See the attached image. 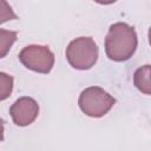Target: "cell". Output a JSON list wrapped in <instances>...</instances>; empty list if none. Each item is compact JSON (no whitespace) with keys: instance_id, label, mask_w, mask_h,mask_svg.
I'll use <instances>...</instances> for the list:
<instances>
[{"instance_id":"1","label":"cell","mask_w":151,"mask_h":151,"mask_svg":"<svg viewBox=\"0 0 151 151\" xmlns=\"http://www.w3.org/2000/svg\"><path fill=\"white\" fill-rule=\"evenodd\" d=\"M138 45L134 28L125 22L111 25L105 38V53L113 61L129 60Z\"/></svg>"},{"instance_id":"2","label":"cell","mask_w":151,"mask_h":151,"mask_svg":"<svg viewBox=\"0 0 151 151\" xmlns=\"http://www.w3.org/2000/svg\"><path fill=\"white\" fill-rule=\"evenodd\" d=\"M98 55V46L91 37L76 38L66 48V59L76 70H90L97 63Z\"/></svg>"},{"instance_id":"3","label":"cell","mask_w":151,"mask_h":151,"mask_svg":"<svg viewBox=\"0 0 151 151\" xmlns=\"http://www.w3.org/2000/svg\"><path fill=\"white\" fill-rule=\"evenodd\" d=\"M78 104L83 113L92 118L105 116L116 104V99L99 86H90L85 88L78 99Z\"/></svg>"},{"instance_id":"4","label":"cell","mask_w":151,"mask_h":151,"mask_svg":"<svg viewBox=\"0 0 151 151\" xmlns=\"http://www.w3.org/2000/svg\"><path fill=\"white\" fill-rule=\"evenodd\" d=\"M19 60L28 70L46 74L54 65V54L47 46L29 45L20 51Z\"/></svg>"},{"instance_id":"5","label":"cell","mask_w":151,"mask_h":151,"mask_svg":"<svg viewBox=\"0 0 151 151\" xmlns=\"http://www.w3.org/2000/svg\"><path fill=\"white\" fill-rule=\"evenodd\" d=\"M9 113L15 125L27 126L37 119L39 114V105L31 97H21L12 104Z\"/></svg>"},{"instance_id":"6","label":"cell","mask_w":151,"mask_h":151,"mask_svg":"<svg viewBox=\"0 0 151 151\" xmlns=\"http://www.w3.org/2000/svg\"><path fill=\"white\" fill-rule=\"evenodd\" d=\"M133 83L134 86L143 92L144 94L151 93V85H150V65H144L134 72L133 76Z\"/></svg>"},{"instance_id":"7","label":"cell","mask_w":151,"mask_h":151,"mask_svg":"<svg viewBox=\"0 0 151 151\" xmlns=\"http://www.w3.org/2000/svg\"><path fill=\"white\" fill-rule=\"evenodd\" d=\"M17 40V32L0 28V59L6 57Z\"/></svg>"},{"instance_id":"8","label":"cell","mask_w":151,"mask_h":151,"mask_svg":"<svg viewBox=\"0 0 151 151\" xmlns=\"http://www.w3.org/2000/svg\"><path fill=\"white\" fill-rule=\"evenodd\" d=\"M13 91V77L0 72V101L7 99Z\"/></svg>"},{"instance_id":"9","label":"cell","mask_w":151,"mask_h":151,"mask_svg":"<svg viewBox=\"0 0 151 151\" xmlns=\"http://www.w3.org/2000/svg\"><path fill=\"white\" fill-rule=\"evenodd\" d=\"M18 17L6 0H0V25L9 20H17Z\"/></svg>"},{"instance_id":"10","label":"cell","mask_w":151,"mask_h":151,"mask_svg":"<svg viewBox=\"0 0 151 151\" xmlns=\"http://www.w3.org/2000/svg\"><path fill=\"white\" fill-rule=\"evenodd\" d=\"M97 4H100V5H111L113 2H116L117 0H94Z\"/></svg>"},{"instance_id":"11","label":"cell","mask_w":151,"mask_h":151,"mask_svg":"<svg viewBox=\"0 0 151 151\" xmlns=\"http://www.w3.org/2000/svg\"><path fill=\"white\" fill-rule=\"evenodd\" d=\"M4 140V120L0 118V142Z\"/></svg>"}]
</instances>
